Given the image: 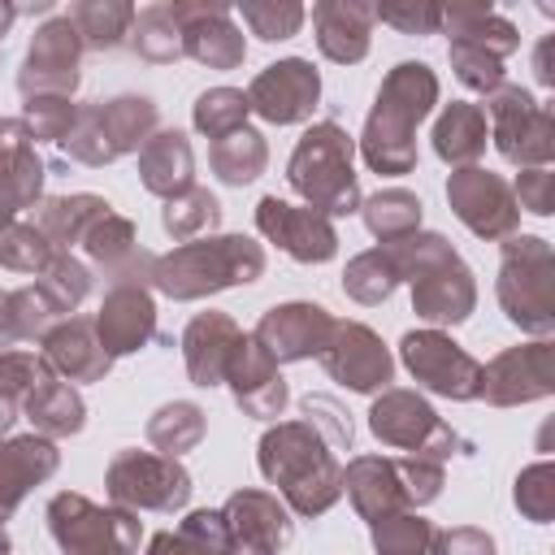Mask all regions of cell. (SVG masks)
Instances as JSON below:
<instances>
[{
	"label": "cell",
	"instance_id": "19",
	"mask_svg": "<svg viewBox=\"0 0 555 555\" xmlns=\"http://www.w3.org/2000/svg\"><path fill=\"white\" fill-rule=\"evenodd\" d=\"M330 330H334V317L321 304H282L260 317L251 338L273 356V364H282V360L321 356L330 343Z\"/></svg>",
	"mask_w": 555,
	"mask_h": 555
},
{
	"label": "cell",
	"instance_id": "9",
	"mask_svg": "<svg viewBox=\"0 0 555 555\" xmlns=\"http://www.w3.org/2000/svg\"><path fill=\"white\" fill-rule=\"evenodd\" d=\"M481 113L490 117L494 143L512 165H546L555 152V130H551V108L538 104L525 87H494L481 104Z\"/></svg>",
	"mask_w": 555,
	"mask_h": 555
},
{
	"label": "cell",
	"instance_id": "27",
	"mask_svg": "<svg viewBox=\"0 0 555 555\" xmlns=\"http://www.w3.org/2000/svg\"><path fill=\"white\" fill-rule=\"evenodd\" d=\"M312 30H317V48L338 61V65H356L369 52V35H373V4H356V0H321L312 4Z\"/></svg>",
	"mask_w": 555,
	"mask_h": 555
},
{
	"label": "cell",
	"instance_id": "25",
	"mask_svg": "<svg viewBox=\"0 0 555 555\" xmlns=\"http://www.w3.org/2000/svg\"><path fill=\"white\" fill-rule=\"evenodd\" d=\"M343 490L351 494L356 512L373 525L382 516H395V512H408V490H403V473H399V460H382V455H360L347 464L343 473Z\"/></svg>",
	"mask_w": 555,
	"mask_h": 555
},
{
	"label": "cell",
	"instance_id": "56",
	"mask_svg": "<svg viewBox=\"0 0 555 555\" xmlns=\"http://www.w3.org/2000/svg\"><path fill=\"white\" fill-rule=\"evenodd\" d=\"M429 555H494V538L481 529H468V525L442 529V533H434Z\"/></svg>",
	"mask_w": 555,
	"mask_h": 555
},
{
	"label": "cell",
	"instance_id": "4",
	"mask_svg": "<svg viewBox=\"0 0 555 555\" xmlns=\"http://www.w3.org/2000/svg\"><path fill=\"white\" fill-rule=\"evenodd\" d=\"M351 152H356L351 134L343 126H334V121H317L295 143L286 178L308 199L312 212L347 217V212L360 208V186H356V173H351Z\"/></svg>",
	"mask_w": 555,
	"mask_h": 555
},
{
	"label": "cell",
	"instance_id": "38",
	"mask_svg": "<svg viewBox=\"0 0 555 555\" xmlns=\"http://www.w3.org/2000/svg\"><path fill=\"white\" fill-rule=\"evenodd\" d=\"M56 321V308L43 299L39 286H22L13 295H4L0 304V347H13L22 338H43Z\"/></svg>",
	"mask_w": 555,
	"mask_h": 555
},
{
	"label": "cell",
	"instance_id": "14",
	"mask_svg": "<svg viewBox=\"0 0 555 555\" xmlns=\"http://www.w3.org/2000/svg\"><path fill=\"white\" fill-rule=\"evenodd\" d=\"M447 199H451L455 217L481 238H503L516 230V217H520L516 199H512L507 182L490 169H477V165L455 169L447 182Z\"/></svg>",
	"mask_w": 555,
	"mask_h": 555
},
{
	"label": "cell",
	"instance_id": "50",
	"mask_svg": "<svg viewBox=\"0 0 555 555\" xmlns=\"http://www.w3.org/2000/svg\"><path fill=\"white\" fill-rule=\"evenodd\" d=\"M78 117V104H69L65 95H35L26 100V130L30 139H48V143H65L69 126Z\"/></svg>",
	"mask_w": 555,
	"mask_h": 555
},
{
	"label": "cell",
	"instance_id": "30",
	"mask_svg": "<svg viewBox=\"0 0 555 555\" xmlns=\"http://www.w3.org/2000/svg\"><path fill=\"white\" fill-rule=\"evenodd\" d=\"M22 403H26L30 425H35L43 438H69V434H78V429H82V421H87L82 395H78L69 382H61L56 373L39 377V382H35V390H30Z\"/></svg>",
	"mask_w": 555,
	"mask_h": 555
},
{
	"label": "cell",
	"instance_id": "6",
	"mask_svg": "<svg viewBox=\"0 0 555 555\" xmlns=\"http://www.w3.org/2000/svg\"><path fill=\"white\" fill-rule=\"evenodd\" d=\"M555 260L542 238H512L503 247L499 304L512 325L529 334H551L555 325Z\"/></svg>",
	"mask_w": 555,
	"mask_h": 555
},
{
	"label": "cell",
	"instance_id": "39",
	"mask_svg": "<svg viewBox=\"0 0 555 555\" xmlns=\"http://www.w3.org/2000/svg\"><path fill=\"white\" fill-rule=\"evenodd\" d=\"M199 438H204V412L195 403H186V399H173V403L156 408V416L147 421V442L156 451L173 455V460L182 451H191Z\"/></svg>",
	"mask_w": 555,
	"mask_h": 555
},
{
	"label": "cell",
	"instance_id": "12",
	"mask_svg": "<svg viewBox=\"0 0 555 555\" xmlns=\"http://www.w3.org/2000/svg\"><path fill=\"white\" fill-rule=\"evenodd\" d=\"M78 56H82V39L69 26V17L65 13L48 17L26 48V65L17 74L22 95L26 100H35V95H65L69 100L78 87Z\"/></svg>",
	"mask_w": 555,
	"mask_h": 555
},
{
	"label": "cell",
	"instance_id": "52",
	"mask_svg": "<svg viewBox=\"0 0 555 555\" xmlns=\"http://www.w3.org/2000/svg\"><path fill=\"white\" fill-rule=\"evenodd\" d=\"M451 69L473 91H486L490 95L494 87H503V61L490 56V52H481V48H473V43H455L451 39Z\"/></svg>",
	"mask_w": 555,
	"mask_h": 555
},
{
	"label": "cell",
	"instance_id": "20",
	"mask_svg": "<svg viewBox=\"0 0 555 555\" xmlns=\"http://www.w3.org/2000/svg\"><path fill=\"white\" fill-rule=\"evenodd\" d=\"M225 382L234 386V399H238V408L247 416H260V421L282 416V408H286V382H282L273 356L251 334H243L234 343L230 364H225Z\"/></svg>",
	"mask_w": 555,
	"mask_h": 555
},
{
	"label": "cell",
	"instance_id": "54",
	"mask_svg": "<svg viewBox=\"0 0 555 555\" xmlns=\"http://www.w3.org/2000/svg\"><path fill=\"white\" fill-rule=\"evenodd\" d=\"M304 421H312L321 429V438L334 447V451H351V421L343 416V408L325 395H308L304 399Z\"/></svg>",
	"mask_w": 555,
	"mask_h": 555
},
{
	"label": "cell",
	"instance_id": "59",
	"mask_svg": "<svg viewBox=\"0 0 555 555\" xmlns=\"http://www.w3.org/2000/svg\"><path fill=\"white\" fill-rule=\"evenodd\" d=\"M551 48H555V39H542V48H538V78H542V87H551V82H555V69H551Z\"/></svg>",
	"mask_w": 555,
	"mask_h": 555
},
{
	"label": "cell",
	"instance_id": "13",
	"mask_svg": "<svg viewBox=\"0 0 555 555\" xmlns=\"http://www.w3.org/2000/svg\"><path fill=\"white\" fill-rule=\"evenodd\" d=\"M317 100H321V74L304 56H286V61L264 65L247 87V108L273 126L304 121L317 108Z\"/></svg>",
	"mask_w": 555,
	"mask_h": 555
},
{
	"label": "cell",
	"instance_id": "33",
	"mask_svg": "<svg viewBox=\"0 0 555 555\" xmlns=\"http://www.w3.org/2000/svg\"><path fill=\"white\" fill-rule=\"evenodd\" d=\"M82 247H87V256H91L104 273H113L117 282H139V278H134V264L147 260V256L134 260V225H130L126 217H117L113 208L82 234Z\"/></svg>",
	"mask_w": 555,
	"mask_h": 555
},
{
	"label": "cell",
	"instance_id": "57",
	"mask_svg": "<svg viewBox=\"0 0 555 555\" xmlns=\"http://www.w3.org/2000/svg\"><path fill=\"white\" fill-rule=\"evenodd\" d=\"M555 178L546 173V169H529V173H520L516 178V195L512 199H520L529 212H538V217H546L551 208H555Z\"/></svg>",
	"mask_w": 555,
	"mask_h": 555
},
{
	"label": "cell",
	"instance_id": "44",
	"mask_svg": "<svg viewBox=\"0 0 555 555\" xmlns=\"http://www.w3.org/2000/svg\"><path fill=\"white\" fill-rule=\"evenodd\" d=\"M395 282H399V269H395V260H390L386 247H373V251L356 256L347 264V273H343V291L356 304H382L395 291Z\"/></svg>",
	"mask_w": 555,
	"mask_h": 555
},
{
	"label": "cell",
	"instance_id": "55",
	"mask_svg": "<svg viewBox=\"0 0 555 555\" xmlns=\"http://www.w3.org/2000/svg\"><path fill=\"white\" fill-rule=\"evenodd\" d=\"M373 22H386L403 35H434L442 22V9L438 4H382L373 9Z\"/></svg>",
	"mask_w": 555,
	"mask_h": 555
},
{
	"label": "cell",
	"instance_id": "8",
	"mask_svg": "<svg viewBox=\"0 0 555 555\" xmlns=\"http://www.w3.org/2000/svg\"><path fill=\"white\" fill-rule=\"evenodd\" d=\"M104 486L117 507H139V512H178L191 499L186 468L173 455H152V451H117Z\"/></svg>",
	"mask_w": 555,
	"mask_h": 555
},
{
	"label": "cell",
	"instance_id": "58",
	"mask_svg": "<svg viewBox=\"0 0 555 555\" xmlns=\"http://www.w3.org/2000/svg\"><path fill=\"white\" fill-rule=\"evenodd\" d=\"M35 199H39V191H30L26 182L0 178V230H4V225H13L17 208H26V204H35Z\"/></svg>",
	"mask_w": 555,
	"mask_h": 555
},
{
	"label": "cell",
	"instance_id": "22",
	"mask_svg": "<svg viewBox=\"0 0 555 555\" xmlns=\"http://www.w3.org/2000/svg\"><path fill=\"white\" fill-rule=\"evenodd\" d=\"M481 395L490 403H499V408L551 395V347L546 343H529V347L503 351L490 369H481Z\"/></svg>",
	"mask_w": 555,
	"mask_h": 555
},
{
	"label": "cell",
	"instance_id": "45",
	"mask_svg": "<svg viewBox=\"0 0 555 555\" xmlns=\"http://www.w3.org/2000/svg\"><path fill=\"white\" fill-rule=\"evenodd\" d=\"M0 178L26 182L30 191L43 186V160L35 156L30 130L22 117H0Z\"/></svg>",
	"mask_w": 555,
	"mask_h": 555
},
{
	"label": "cell",
	"instance_id": "62",
	"mask_svg": "<svg viewBox=\"0 0 555 555\" xmlns=\"http://www.w3.org/2000/svg\"><path fill=\"white\" fill-rule=\"evenodd\" d=\"M0 304H4V295H0Z\"/></svg>",
	"mask_w": 555,
	"mask_h": 555
},
{
	"label": "cell",
	"instance_id": "26",
	"mask_svg": "<svg viewBox=\"0 0 555 555\" xmlns=\"http://www.w3.org/2000/svg\"><path fill=\"white\" fill-rule=\"evenodd\" d=\"M56 464L61 455L43 434H22V438L0 442V520H9L13 507L26 499V490L48 481Z\"/></svg>",
	"mask_w": 555,
	"mask_h": 555
},
{
	"label": "cell",
	"instance_id": "43",
	"mask_svg": "<svg viewBox=\"0 0 555 555\" xmlns=\"http://www.w3.org/2000/svg\"><path fill=\"white\" fill-rule=\"evenodd\" d=\"M35 286H39L43 299L56 308V317H69V312L87 299V291H91V273H87V264H78L69 251H56V256L43 264V273H39Z\"/></svg>",
	"mask_w": 555,
	"mask_h": 555
},
{
	"label": "cell",
	"instance_id": "36",
	"mask_svg": "<svg viewBox=\"0 0 555 555\" xmlns=\"http://www.w3.org/2000/svg\"><path fill=\"white\" fill-rule=\"evenodd\" d=\"M208 165H212V173H217L221 182H230V186H243V182L260 178V173H264V165H269L264 134H256L251 126L230 130L225 139H217V143H212Z\"/></svg>",
	"mask_w": 555,
	"mask_h": 555
},
{
	"label": "cell",
	"instance_id": "15",
	"mask_svg": "<svg viewBox=\"0 0 555 555\" xmlns=\"http://www.w3.org/2000/svg\"><path fill=\"white\" fill-rule=\"evenodd\" d=\"M321 360H325V373H330L334 382H343V386H351V390H360V395H369V390H377V386L386 390V382H390V373H395L386 343H382L369 325H360V321H334Z\"/></svg>",
	"mask_w": 555,
	"mask_h": 555
},
{
	"label": "cell",
	"instance_id": "32",
	"mask_svg": "<svg viewBox=\"0 0 555 555\" xmlns=\"http://www.w3.org/2000/svg\"><path fill=\"white\" fill-rule=\"evenodd\" d=\"M434 152L460 169H468L481 152H486V113L481 104L468 100H451L434 126Z\"/></svg>",
	"mask_w": 555,
	"mask_h": 555
},
{
	"label": "cell",
	"instance_id": "1",
	"mask_svg": "<svg viewBox=\"0 0 555 555\" xmlns=\"http://www.w3.org/2000/svg\"><path fill=\"white\" fill-rule=\"evenodd\" d=\"M438 104V78L425 61H403L395 65L373 100V113L364 121V139L360 152L369 160V169L377 173H408L416 165V126L429 117V108Z\"/></svg>",
	"mask_w": 555,
	"mask_h": 555
},
{
	"label": "cell",
	"instance_id": "51",
	"mask_svg": "<svg viewBox=\"0 0 555 555\" xmlns=\"http://www.w3.org/2000/svg\"><path fill=\"white\" fill-rule=\"evenodd\" d=\"M48 360L35 351H0V403H17L35 390L39 377H48Z\"/></svg>",
	"mask_w": 555,
	"mask_h": 555
},
{
	"label": "cell",
	"instance_id": "34",
	"mask_svg": "<svg viewBox=\"0 0 555 555\" xmlns=\"http://www.w3.org/2000/svg\"><path fill=\"white\" fill-rule=\"evenodd\" d=\"M108 212L100 195H61L39 208V234L52 243V251H69V243H82V234Z\"/></svg>",
	"mask_w": 555,
	"mask_h": 555
},
{
	"label": "cell",
	"instance_id": "23",
	"mask_svg": "<svg viewBox=\"0 0 555 555\" xmlns=\"http://www.w3.org/2000/svg\"><path fill=\"white\" fill-rule=\"evenodd\" d=\"M473 304H477V286L460 256H447L421 278H412V308L434 325H460L473 312Z\"/></svg>",
	"mask_w": 555,
	"mask_h": 555
},
{
	"label": "cell",
	"instance_id": "21",
	"mask_svg": "<svg viewBox=\"0 0 555 555\" xmlns=\"http://www.w3.org/2000/svg\"><path fill=\"white\" fill-rule=\"evenodd\" d=\"M95 334L108 356H130L156 334V304L143 291V282H113V291L100 304Z\"/></svg>",
	"mask_w": 555,
	"mask_h": 555
},
{
	"label": "cell",
	"instance_id": "18",
	"mask_svg": "<svg viewBox=\"0 0 555 555\" xmlns=\"http://www.w3.org/2000/svg\"><path fill=\"white\" fill-rule=\"evenodd\" d=\"M173 22L182 26V52L208 69H234L247 56L243 30L234 26L225 4H169Z\"/></svg>",
	"mask_w": 555,
	"mask_h": 555
},
{
	"label": "cell",
	"instance_id": "17",
	"mask_svg": "<svg viewBox=\"0 0 555 555\" xmlns=\"http://www.w3.org/2000/svg\"><path fill=\"white\" fill-rule=\"evenodd\" d=\"M230 529L225 555H278L291 542V516L286 507L264 490H238L221 507Z\"/></svg>",
	"mask_w": 555,
	"mask_h": 555
},
{
	"label": "cell",
	"instance_id": "42",
	"mask_svg": "<svg viewBox=\"0 0 555 555\" xmlns=\"http://www.w3.org/2000/svg\"><path fill=\"white\" fill-rule=\"evenodd\" d=\"M217 221H221V204H217V195L204 191V186H191V191L165 199V230H169L178 243H191V238L217 230Z\"/></svg>",
	"mask_w": 555,
	"mask_h": 555
},
{
	"label": "cell",
	"instance_id": "35",
	"mask_svg": "<svg viewBox=\"0 0 555 555\" xmlns=\"http://www.w3.org/2000/svg\"><path fill=\"white\" fill-rule=\"evenodd\" d=\"M134 4H126V0H82V4H69V26L78 30V39H82V48H95V52H104V48H117L126 35H130V26H134Z\"/></svg>",
	"mask_w": 555,
	"mask_h": 555
},
{
	"label": "cell",
	"instance_id": "61",
	"mask_svg": "<svg viewBox=\"0 0 555 555\" xmlns=\"http://www.w3.org/2000/svg\"><path fill=\"white\" fill-rule=\"evenodd\" d=\"M0 555H9V533L0 529Z\"/></svg>",
	"mask_w": 555,
	"mask_h": 555
},
{
	"label": "cell",
	"instance_id": "16",
	"mask_svg": "<svg viewBox=\"0 0 555 555\" xmlns=\"http://www.w3.org/2000/svg\"><path fill=\"white\" fill-rule=\"evenodd\" d=\"M256 225L269 243H278L286 256H295L304 264H321L338 251V234H334L330 217H321L312 208H295L278 195H264L256 204Z\"/></svg>",
	"mask_w": 555,
	"mask_h": 555
},
{
	"label": "cell",
	"instance_id": "60",
	"mask_svg": "<svg viewBox=\"0 0 555 555\" xmlns=\"http://www.w3.org/2000/svg\"><path fill=\"white\" fill-rule=\"evenodd\" d=\"M13 17H17V9H13V4H4V0H0V39H4V35H9V26H13Z\"/></svg>",
	"mask_w": 555,
	"mask_h": 555
},
{
	"label": "cell",
	"instance_id": "40",
	"mask_svg": "<svg viewBox=\"0 0 555 555\" xmlns=\"http://www.w3.org/2000/svg\"><path fill=\"white\" fill-rule=\"evenodd\" d=\"M364 221H369V230L382 243H399V238L416 234V225H421V199L412 191H399V186L377 191L373 199H364Z\"/></svg>",
	"mask_w": 555,
	"mask_h": 555
},
{
	"label": "cell",
	"instance_id": "10",
	"mask_svg": "<svg viewBox=\"0 0 555 555\" xmlns=\"http://www.w3.org/2000/svg\"><path fill=\"white\" fill-rule=\"evenodd\" d=\"M369 429L399 451H412L421 460H447L460 438L434 416V408L416 390H382V399L369 408Z\"/></svg>",
	"mask_w": 555,
	"mask_h": 555
},
{
	"label": "cell",
	"instance_id": "29",
	"mask_svg": "<svg viewBox=\"0 0 555 555\" xmlns=\"http://www.w3.org/2000/svg\"><path fill=\"white\" fill-rule=\"evenodd\" d=\"M139 178L152 195H182L191 191L195 182V156H191V143L182 130H156L143 147H139Z\"/></svg>",
	"mask_w": 555,
	"mask_h": 555
},
{
	"label": "cell",
	"instance_id": "53",
	"mask_svg": "<svg viewBox=\"0 0 555 555\" xmlns=\"http://www.w3.org/2000/svg\"><path fill=\"white\" fill-rule=\"evenodd\" d=\"M551 477L555 473H551L546 460L520 473V481H516V507L529 520H551V512H555V486H551Z\"/></svg>",
	"mask_w": 555,
	"mask_h": 555
},
{
	"label": "cell",
	"instance_id": "31",
	"mask_svg": "<svg viewBox=\"0 0 555 555\" xmlns=\"http://www.w3.org/2000/svg\"><path fill=\"white\" fill-rule=\"evenodd\" d=\"M438 26H447V35H451L455 43H473V48L499 56V61H503L507 52H516V43H520L516 26H512L507 17H499L490 4H447Z\"/></svg>",
	"mask_w": 555,
	"mask_h": 555
},
{
	"label": "cell",
	"instance_id": "48",
	"mask_svg": "<svg viewBox=\"0 0 555 555\" xmlns=\"http://www.w3.org/2000/svg\"><path fill=\"white\" fill-rule=\"evenodd\" d=\"M238 17L251 26L256 39L278 43V39H291V35L304 26L308 9L295 4V0H243V4H238Z\"/></svg>",
	"mask_w": 555,
	"mask_h": 555
},
{
	"label": "cell",
	"instance_id": "7",
	"mask_svg": "<svg viewBox=\"0 0 555 555\" xmlns=\"http://www.w3.org/2000/svg\"><path fill=\"white\" fill-rule=\"evenodd\" d=\"M48 529L65 555H134L143 533L126 507H100L82 494H56L48 503Z\"/></svg>",
	"mask_w": 555,
	"mask_h": 555
},
{
	"label": "cell",
	"instance_id": "11",
	"mask_svg": "<svg viewBox=\"0 0 555 555\" xmlns=\"http://www.w3.org/2000/svg\"><path fill=\"white\" fill-rule=\"evenodd\" d=\"M399 356H403L408 373L425 390H434V395H447V399H477L481 395V364L460 343H451L438 330H412V334H403Z\"/></svg>",
	"mask_w": 555,
	"mask_h": 555
},
{
	"label": "cell",
	"instance_id": "41",
	"mask_svg": "<svg viewBox=\"0 0 555 555\" xmlns=\"http://www.w3.org/2000/svg\"><path fill=\"white\" fill-rule=\"evenodd\" d=\"M130 39H134L139 56H147V61H156V65H165V61H178V56H186V52H182V26L173 22L169 4H152V9L134 13Z\"/></svg>",
	"mask_w": 555,
	"mask_h": 555
},
{
	"label": "cell",
	"instance_id": "3",
	"mask_svg": "<svg viewBox=\"0 0 555 555\" xmlns=\"http://www.w3.org/2000/svg\"><path fill=\"white\" fill-rule=\"evenodd\" d=\"M264 273V251L260 243L243 234H221V238H191L173 247L169 256L152 260V286L169 299H199L208 291L225 286H247Z\"/></svg>",
	"mask_w": 555,
	"mask_h": 555
},
{
	"label": "cell",
	"instance_id": "47",
	"mask_svg": "<svg viewBox=\"0 0 555 555\" xmlns=\"http://www.w3.org/2000/svg\"><path fill=\"white\" fill-rule=\"evenodd\" d=\"M247 113H251V108H247V91L212 87V91H204V95L195 100V130L217 143V139H225L230 130H238Z\"/></svg>",
	"mask_w": 555,
	"mask_h": 555
},
{
	"label": "cell",
	"instance_id": "5",
	"mask_svg": "<svg viewBox=\"0 0 555 555\" xmlns=\"http://www.w3.org/2000/svg\"><path fill=\"white\" fill-rule=\"evenodd\" d=\"M152 134L156 104L147 95H113L100 104H82L61 147L82 165H108L121 152H139Z\"/></svg>",
	"mask_w": 555,
	"mask_h": 555
},
{
	"label": "cell",
	"instance_id": "37",
	"mask_svg": "<svg viewBox=\"0 0 555 555\" xmlns=\"http://www.w3.org/2000/svg\"><path fill=\"white\" fill-rule=\"evenodd\" d=\"M230 551V529L221 512H191L178 533H156L147 555H225Z\"/></svg>",
	"mask_w": 555,
	"mask_h": 555
},
{
	"label": "cell",
	"instance_id": "49",
	"mask_svg": "<svg viewBox=\"0 0 555 555\" xmlns=\"http://www.w3.org/2000/svg\"><path fill=\"white\" fill-rule=\"evenodd\" d=\"M52 243L39 234V225H26V221H13L0 230V264L4 269H17V273H43V264L52 260Z\"/></svg>",
	"mask_w": 555,
	"mask_h": 555
},
{
	"label": "cell",
	"instance_id": "28",
	"mask_svg": "<svg viewBox=\"0 0 555 555\" xmlns=\"http://www.w3.org/2000/svg\"><path fill=\"white\" fill-rule=\"evenodd\" d=\"M238 325L225 317V312H199L186 334H182V356H186V373L195 386H217L225 382V364H230V351L238 343Z\"/></svg>",
	"mask_w": 555,
	"mask_h": 555
},
{
	"label": "cell",
	"instance_id": "46",
	"mask_svg": "<svg viewBox=\"0 0 555 555\" xmlns=\"http://www.w3.org/2000/svg\"><path fill=\"white\" fill-rule=\"evenodd\" d=\"M434 525L412 516V512H395V516H382L373 520V546L377 555H429L434 546Z\"/></svg>",
	"mask_w": 555,
	"mask_h": 555
},
{
	"label": "cell",
	"instance_id": "2",
	"mask_svg": "<svg viewBox=\"0 0 555 555\" xmlns=\"http://www.w3.org/2000/svg\"><path fill=\"white\" fill-rule=\"evenodd\" d=\"M260 473L282 490V499L299 516H321L343 494V468L334 460V447L312 421L273 425L260 438Z\"/></svg>",
	"mask_w": 555,
	"mask_h": 555
},
{
	"label": "cell",
	"instance_id": "24",
	"mask_svg": "<svg viewBox=\"0 0 555 555\" xmlns=\"http://www.w3.org/2000/svg\"><path fill=\"white\" fill-rule=\"evenodd\" d=\"M43 360L61 382L65 377L69 382H100L113 364V356L104 351V343L95 334V321H87V317H69V321L52 325L43 334Z\"/></svg>",
	"mask_w": 555,
	"mask_h": 555
}]
</instances>
